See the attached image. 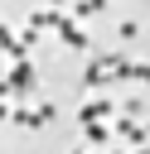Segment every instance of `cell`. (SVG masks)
<instances>
[{"instance_id":"30bf717a","label":"cell","mask_w":150,"mask_h":154,"mask_svg":"<svg viewBox=\"0 0 150 154\" xmlns=\"http://www.w3.org/2000/svg\"><path fill=\"white\" fill-rule=\"evenodd\" d=\"M135 77H140V82H145V87H150V67H140V72H135Z\"/></svg>"},{"instance_id":"52a82bcc","label":"cell","mask_w":150,"mask_h":154,"mask_svg":"<svg viewBox=\"0 0 150 154\" xmlns=\"http://www.w3.org/2000/svg\"><path fill=\"white\" fill-rule=\"evenodd\" d=\"M135 34H140V24H131V19H121V24H116V38H135Z\"/></svg>"},{"instance_id":"6da1fadb","label":"cell","mask_w":150,"mask_h":154,"mask_svg":"<svg viewBox=\"0 0 150 154\" xmlns=\"http://www.w3.org/2000/svg\"><path fill=\"white\" fill-rule=\"evenodd\" d=\"M97 63H102V67H106V72H111L116 82H131V77L140 72L135 63H126V58H116V53H106V58H97Z\"/></svg>"},{"instance_id":"9c48e42d","label":"cell","mask_w":150,"mask_h":154,"mask_svg":"<svg viewBox=\"0 0 150 154\" xmlns=\"http://www.w3.org/2000/svg\"><path fill=\"white\" fill-rule=\"evenodd\" d=\"M87 140H97V144H102V140H106V125H102V120H92V125H87Z\"/></svg>"},{"instance_id":"277c9868","label":"cell","mask_w":150,"mask_h":154,"mask_svg":"<svg viewBox=\"0 0 150 154\" xmlns=\"http://www.w3.org/2000/svg\"><path fill=\"white\" fill-rule=\"evenodd\" d=\"M29 87H34V67H29V63H19V67H15V77H10V91H29Z\"/></svg>"},{"instance_id":"3957f363","label":"cell","mask_w":150,"mask_h":154,"mask_svg":"<svg viewBox=\"0 0 150 154\" xmlns=\"http://www.w3.org/2000/svg\"><path fill=\"white\" fill-rule=\"evenodd\" d=\"M102 116H111V101H87V106L77 111V120H82V125H92V120H102Z\"/></svg>"},{"instance_id":"ba28073f","label":"cell","mask_w":150,"mask_h":154,"mask_svg":"<svg viewBox=\"0 0 150 154\" xmlns=\"http://www.w3.org/2000/svg\"><path fill=\"white\" fill-rule=\"evenodd\" d=\"M34 111H39V125H48V120L58 116V106H53V101H44V106H34Z\"/></svg>"},{"instance_id":"7a4b0ae2","label":"cell","mask_w":150,"mask_h":154,"mask_svg":"<svg viewBox=\"0 0 150 154\" xmlns=\"http://www.w3.org/2000/svg\"><path fill=\"white\" fill-rule=\"evenodd\" d=\"M58 34H63V43H68V48H77V53L87 48V34H82L73 19H63V24H58Z\"/></svg>"},{"instance_id":"5bb4252c","label":"cell","mask_w":150,"mask_h":154,"mask_svg":"<svg viewBox=\"0 0 150 154\" xmlns=\"http://www.w3.org/2000/svg\"><path fill=\"white\" fill-rule=\"evenodd\" d=\"M145 34H150V29H145Z\"/></svg>"},{"instance_id":"8fae6325","label":"cell","mask_w":150,"mask_h":154,"mask_svg":"<svg viewBox=\"0 0 150 154\" xmlns=\"http://www.w3.org/2000/svg\"><path fill=\"white\" fill-rule=\"evenodd\" d=\"M63 5H68V0H48V10H63Z\"/></svg>"},{"instance_id":"8992f818","label":"cell","mask_w":150,"mask_h":154,"mask_svg":"<svg viewBox=\"0 0 150 154\" xmlns=\"http://www.w3.org/2000/svg\"><path fill=\"white\" fill-rule=\"evenodd\" d=\"M10 120H19V125H29V130H39V111H34V106H19V111H15Z\"/></svg>"},{"instance_id":"7c38bea8","label":"cell","mask_w":150,"mask_h":154,"mask_svg":"<svg viewBox=\"0 0 150 154\" xmlns=\"http://www.w3.org/2000/svg\"><path fill=\"white\" fill-rule=\"evenodd\" d=\"M135 154H150V144H140V149H135Z\"/></svg>"},{"instance_id":"5b68a950","label":"cell","mask_w":150,"mask_h":154,"mask_svg":"<svg viewBox=\"0 0 150 154\" xmlns=\"http://www.w3.org/2000/svg\"><path fill=\"white\" fill-rule=\"evenodd\" d=\"M82 82H87V87H106L111 77H106V67H102V63H87V72H82Z\"/></svg>"},{"instance_id":"4fadbf2b","label":"cell","mask_w":150,"mask_h":154,"mask_svg":"<svg viewBox=\"0 0 150 154\" xmlns=\"http://www.w3.org/2000/svg\"><path fill=\"white\" fill-rule=\"evenodd\" d=\"M145 135H150V125H145Z\"/></svg>"}]
</instances>
